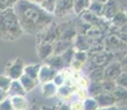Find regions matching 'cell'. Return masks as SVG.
Returning <instances> with one entry per match:
<instances>
[{"instance_id": "cell-1", "label": "cell", "mask_w": 127, "mask_h": 110, "mask_svg": "<svg viewBox=\"0 0 127 110\" xmlns=\"http://www.w3.org/2000/svg\"><path fill=\"white\" fill-rule=\"evenodd\" d=\"M12 8L23 33L36 36L53 22V14L46 12L40 4L28 0H19Z\"/></svg>"}, {"instance_id": "cell-2", "label": "cell", "mask_w": 127, "mask_h": 110, "mask_svg": "<svg viewBox=\"0 0 127 110\" xmlns=\"http://www.w3.org/2000/svg\"><path fill=\"white\" fill-rule=\"evenodd\" d=\"M22 34L23 31L13 8L0 10V40L14 42L19 40Z\"/></svg>"}, {"instance_id": "cell-3", "label": "cell", "mask_w": 127, "mask_h": 110, "mask_svg": "<svg viewBox=\"0 0 127 110\" xmlns=\"http://www.w3.org/2000/svg\"><path fill=\"white\" fill-rule=\"evenodd\" d=\"M23 67L24 62L21 57H16L11 60L10 62L7 63L6 67H4V73L8 77H10L12 80L19 79L20 76L23 74Z\"/></svg>"}, {"instance_id": "cell-4", "label": "cell", "mask_w": 127, "mask_h": 110, "mask_svg": "<svg viewBox=\"0 0 127 110\" xmlns=\"http://www.w3.org/2000/svg\"><path fill=\"white\" fill-rule=\"evenodd\" d=\"M126 47V42H124L119 36H116V34H109L104 40V51L106 52L114 53L115 51H124Z\"/></svg>"}, {"instance_id": "cell-5", "label": "cell", "mask_w": 127, "mask_h": 110, "mask_svg": "<svg viewBox=\"0 0 127 110\" xmlns=\"http://www.w3.org/2000/svg\"><path fill=\"white\" fill-rule=\"evenodd\" d=\"M122 72H125L123 66L119 62L116 61H112L106 66L103 67V80H115V78L121 74Z\"/></svg>"}, {"instance_id": "cell-6", "label": "cell", "mask_w": 127, "mask_h": 110, "mask_svg": "<svg viewBox=\"0 0 127 110\" xmlns=\"http://www.w3.org/2000/svg\"><path fill=\"white\" fill-rule=\"evenodd\" d=\"M73 4L74 0H57L53 16H57L59 18L69 16L73 12Z\"/></svg>"}, {"instance_id": "cell-7", "label": "cell", "mask_w": 127, "mask_h": 110, "mask_svg": "<svg viewBox=\"0 0 127 110\" xmlns=\"http://www.w3.org/2000/svg\"><path fill=\"white\" fill-rule=\"evenodd\" d=\"M59 70H57L55 68L51 67L48 64H43L40 66L39 69V74H38V82L39 84H43V83H48V82H52L53 78L55 77V75L58 74Z\"/></svg>"}, {"instance_id": "cell-8", "label": "cell", "mask_w": 127, "mask_h": 110, "mask_svg": "<svg viewBox=\"0 0 127 110\" xmlns=\"http://www.w3.org/2000/svg\"><path fill=\"white\" fill-rule=\"evenodd\" d=\"M74 90H75V87L62 85V86L58 87L55 96L60 99V101L70 102L73 99V97H74Z\"/></svg>"}, {"instance_id": "cell-9", "label": "cell", "mask_w": 127, "mask_h": 110, "mask_svg": "<svg viewBox=\"0 0 127 110\" xmlns=\"http://www.w3.org/2000/svg\"><path fill=\"white\" fill-rule=\"evenodd\" d=\"M119 10H121V8H119V4L116 0H107L104 3L102 17H104L105 19L109 21Z\"/></svg>"}, {"instance_id": "cell-10", "label": "cell", "mask_w": 127, "mask_h": 110, "mask_svg": "<svg viewBox=\"0 0 127 110\" xmlns=\"http://www.w3.org/2000/svg\"><path fill=\"white\" fill-rule=\"evenodd\" d=\"M94 99L96 100L97 105H98V108L99 107H109V106L116 105V99L112 92L102 91L98 95L94 96Z\"/></svg>"}, {"instance_id": "cell-11", "label": "cell", "mask_w": 127, "mask_h": 110, "mask_svg": "<svg viewBox=\"0 0 127 110\" xmlns=\"http://www.w3.org/2000/svg\"><path fill=\"white\" fill-rule=\"evenodd\" d=\"M36 54L40 60H46L53 54V44L48 42H38L36 44Z\"/></svg>"}, {"instance_id": "cell-12", "label": "cell", "mask_w": 127, "mask_h": 110, "mask_svg": "<svg viewBox=\"0 0 127 110\" xmlns=\"http://www.w3.org/2000/svg\"><path fill=\"white\" fill-rule=\"evenodd\" d=\"M73 48L75 51H89L90 48V39L85 34H79L74 38Z\"/></svg>"}, {"instance_id": "cell-13", "label": "cell", "mask_w": 127, "mask_h": 110, "mask_svg": "<svg viewBox=\"0 0 127 110\" xmlns=\"http://www.w3.org/2000/svg\"><path fill=\"white\" fill-rule=\"evenodd\" d=\"M18 80L20 82V84L22 85L23 89L26 90L27 94H28V92H31L32 90H34L36 88V86H38V84H39L38 79H33V78L27 76L26 74L21 75Z\"/></svg>"}, {"instance_id": "cell-14", "label": "cell", "mask_w": 127, "mask_h": 110, "mask_svg": "<svg viewBox=\"0 0 127 110\" xmlns=\"http://www.w3.org/2000/svg\"><path fill=\"white\" fill-rule=\"evenodd\" d=\"M7 92H8V96L9 97H13V96H26V95H27L26 90L23 89L22 85L20 84V82H19L18 79L11 80V84H10V86H9L8 90H7Z\"/></svg>"}, {"instance_id": "cell-15", "label": "cell", "mask_w": 127, "mask_h": 110, "mask_svg": "<svg viewBox=\"0 0 127 110\" xmlns=\"http://www.w3.org/2000/svg\"><path fill=\"white\" fill-rule=\"evenodd\" d=\"M10 102H11V106L13 108V110H26L30 106L28 99L26 98V96L10 97Z\"/></svg>"}, {"instance_id": "cell-16", "label": "cell", "mask_w": 127, "mask_h": 110, "mask_svg": "<svg viewBox=\"0 0 127 110\" xmlns=\"http://www.w3.org/2000/svg\"><path fill=\"white\" fill-rule=\"evenodd\" d=\"M113 96L116 99V106H124L126 105V87H122V86H116L114 88V90L112 91Z\"/></svg>"}, {"instance_id": "cell-17", "label": "cell", "mask_w": 127, "mask_h": 110, "mask_svg": "<svg viewBox=\"0 0 127 110\" xmlns=\"http://www.w3.org/2000/svg\"><path fill=\"white\" fill-rule=\"evenodd\" d=\"M57 89H58V86L53 82L43 83L42 87H41L42 95H43V97H45V98H51V97H54L55 94H57Z\"/></svg>"}, {"instance_id": "cell-18", "label": "cell", "mask_w": 127, "mask_h": 110, "mask_svg": "<svg viewBox=\"0 0 127 110\" xmlns=\"http://www.w3.org/2000/svg\"><path fill=\"white\" fill-rule=\"evenodd\" d=\"M45 64L50 65L51 67L55 68L57 70H61L62 68H64V65H63V61L61 55H57V54H52L51 56H49L46 60H44Z\"/></svg>"}, {"instance_id": "cell-19", "label": "cell", "mask_w": 127, "mask_h": 110, "mask_svg": "<svg viewBox=\"0 0 127 110\" xmlns=\"http://www.w3.org/2000/svg\"><path fill=\"white\" fill-rule=\"evenodd\" d=\"M109 21H111V25L113 26V28L119 29L121 26L126 24V12L119 10Z\"/></svg>"}, {"instance_id": "cell-20", "label": "cell", "mask_w": 127, "mask_h": 110, "mask_svg": "<svg viewBox=\"0 0 127 110\" xmlns=\"http://www.w3.org/2000/svg\"><path fill=\"white\" fill-rule=\"evenodd\" d=\"M40 66H41L40 64L24 65V67H23V74H26L27 76L33 78V79H38V74H39Z\"/></svg>"}, {"instance_id": "cell-21", "label": "cell", "mask_w": 127, "mask_h": 110, "mask_svg": "<svg viewBox=\"0 0 127 110\" xmlns=\"http://www.w3.org/2000/svg\"><path fill=\"white\" fill-rule=\"evenodd\" d=\"M91 0H74V4H73V12L76 14H80L81 12L86 10L90 6Z\"/></svg>"}, {"instance_id": "cell-22", "label": "cell", "mask_w": 127, "mask_h": 110, "mask_svg": "<svg viewBox=\"0 0 127 110\" xmlns=\"http://www.w3.org/2000/svg\"><path fill=\"white\" fill-rule=\"evenodd\" d=\"M103 91L102 89V82H90L87 86V92L90 97H94Z\"/></svg>"}, {"instance_id": "cell-23", "label": "cell", "mask_w": 127, "mask_h": 110, "mask_svg": "<svg viewBox=\"0 0 127 110\" xmlns=\"http://www.w3.org/2000/svg\"><path fill=\"white\" fill-rule=\"evenodd\" d=\"M87 78L90 82H102L103 80V67H95L90 72Z\"/></svg>"}, {"instance_id": "cell-24", "label": "cell", "mask_w": 127, "mask_h": 110, "mask_svg": "<svg viewBox=\"0 0 127 110\" xmlns=\"http://www.w3.org/2000/svg\"><path fill=\"white\" fill-rule=\"evenodd\" d=\"M73 54H74V48H73V46L69 47L66 51H64V52L61 54L64 67H69L70 66L71 62H72V60H73Z\"/></svg>"}, {"instance_id": "cell-25", "label": "cell", "mask_w": 127, "mask_h": 110, "mask_svg": "<svg viewBox=\"0 0 127 110\" xmlns=\"http://www.w3.org/2000/svg\"><path fill=\"white\" fill-rule=\"evenodd\" d=\"M103 8H104V3L97 1V0H94V1L90 2V6L87 9L91 12H93L94 14H96V16H102V13H103Z\"/></svg>"}, {"instance_id": "cell-26", "label": "cell", "mask_w": 127, "mask_h": 110, "mask_svg": "<svg viewBox=\"0 0 127 110\" xmlns=\"http://www.w3.org/2000/svg\"><path fill=\"white\" fill-rule=\"evenodd\" d=\"M98 105L94 97H87L83 100V110H97Z\"/></svg>"}, {"instance_id": "cell-27", "label": "cell", "mask_w": 127, "mask_h": 110, "mask_svg": "<svg viewBox=\"0 0 127 110\" xmlns=\"http://www.w3.org/2000/svg\"><path fill=\"white\" fill-rule=\"evenodd\" d=\"M55 4H57V0H42L40 6L42 7L46 12L53 14L54 9H55Z\"/></svg>"}, {"instance_id": "cell-28", "label": "cell", "mask_w": 127, "mask_h": 110, "mask_svg": "<svg viewBox=\"0 0 127 110\" xmlns=\"http://www.w3.org/2000/svg\"><path fill=\"white\" fill-rule=\"evenodd\" d=\"M87 58L89 57H87L86 51H75L74 50V54H73L72 61H76V62H80V63H82V64H85Z\"/></svg>"}, {"instance_id": "cell-29", "label": "cell", "mask_w": 127, "mask_h": 110, "mask_svg": "<svg viewBox=\"0 0 127 110\" xmlns=\"http://www.w3.org/2000/svg\"><path fill=\"white\" fill-rule=\"evenodd\" d=\"M11 80H12L11 78L8 77L6 74L0 75V88L7 91L9 86H10V84H11Z\"/></svg>"}, {"instance_id": "cell-30", "label": "cell", "mask_w": 127, "mask_h": 110, "mask_svg": "<svg viewBox=\"0 0 127 110\" xmlns=\"http://www.w3.org/2000/svg\"><path fill=\"white\" fill-rule=\"evenodd\" d=\"M70 109L71 110H83V100H80V99L71 100Z\"/></svg>"}, {"instance_id": "cell-31", "label": "cell", "mask_w": 127, "mask_h": 110, "mask_svg": "<svg viewBox=\"0 0 127 110\" xmlns=\"http://www.w3.org/2000/svg\"><path fill=\"white\" fill-rule=\"evenodd\" d=\"M19 0H0V10L7 8H12Z\"/></svg>"}, {"instance_id": "cell-32", "label": "cell", "mask_w": 127, "mask_h": 110, "mask_svg": "<svg viewBox=\"0 0 127 110\" xmlns=\"http://www.w3.org/2000/svg\"><path fill=\"white\" fill-rule=\"evenodd\" d=\"M0 110H13V108H12V106H11V102H10V97L9 96L0 102Z\"/></svg>"}, {"instance_id": "cell-33", "label": "cell", "mask_w": 127, "mask_h": 110, "mask_svg": "<svg viewBox=\"0 0 127 110\" xmlns=\"http://www.w3.org/2000/svg\"><path fill=\"white\" fill-rule=\"evenodd\" d=\"M55 110H71L70 109V104L65 101H60L59 104L55 106Z\"/></svg>"}, {"instance_id": "cell-34", "label": "cell", "mask_w": 127, "mask_h": 110, "mask_svg": "<svg viewBox=\"0 0 127 110\" xmlns=\"http://www.w3.org/2000/svg\"><path fill=\"white\" fill-rule=\"evenodd\" d=\"M97 110H119L118 106L114 105V106H109V107H99L97 108Z\"/></svg>"}, {"instance_id": "cell-35", "label": "cell", "mask_w": 127, "mask_h": 110, "mask_svg": "<svg viewBox=\"0 0 127 110\" xmlns=\"http://www.w3.org/2000/svg\"><path fill=\"white\" fill-rule=\"evenodd\" d=\"M8 97V92L6 91V90H3V89H1L0 88V102L2 101V100H4Z\"/></svg>"}, {"instance_id": "cell-36", "label": "cell", "mask_w": 127, "mask_h": 110, "mask_svg": "<svg viewBox=\"0 0 127 110\" xmlns=\"http://www.w3.org/2000/svg\"><path fill=\"white\" fill-rule=\"evenodd\" d=\"M26 110H41V109H40V107H36V106H32V107L29 106L28 109H26Z\"/></svg>"}, {"instance_id": "cell-37", "label": "cell", "mask_w": 127, "mask_h": 110, "mask_svg": "<svg viewBox=\"0 0 127 110\" xmlns=\"http://www.w3.org/2000/svg\"><path fill=\"white\" fill-rule=\"evenodd\" d=\"M28 1H30V2H33V3H36V4H40L42 0H28Z\"/></svg>"}, {"instance_id": "cell-38", "label": "cell", "mask_w": 127, "mask_h": 110, "mask_svg": "<svg viewBox=\"0 0 127 110\" xmlns=\"http://www.w3.org/2000/svg\"><path fill=\"white\" fill-rule=\"evenodd\" d=\"M97 1L102 2V3H105V2H106V1H107V0H97Z\"/></svg>"}]
</instances>
